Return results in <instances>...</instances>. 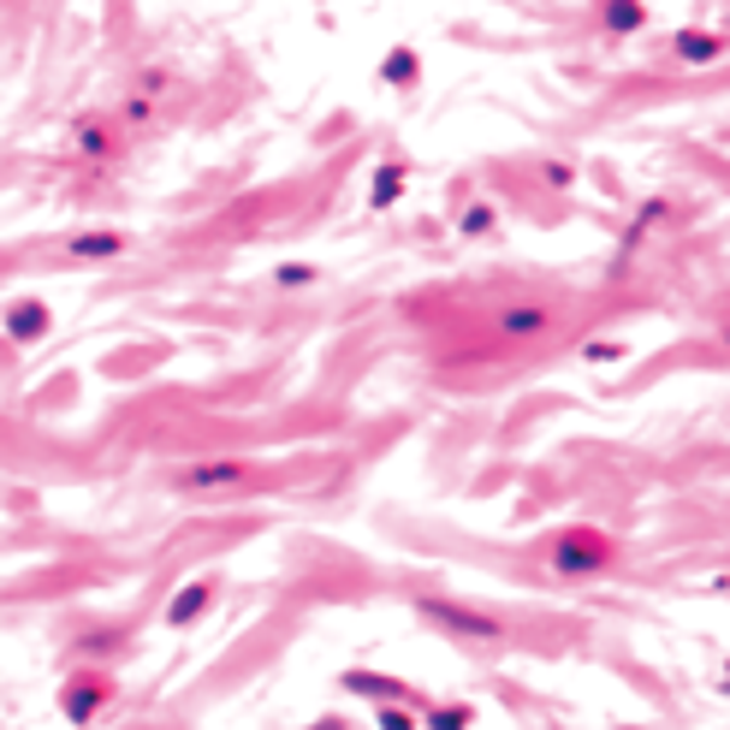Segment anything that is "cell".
Segmentation results:
<instances>
[{"mask_svg": "<svg viewBox=\"0 0 730 730\" xmlns=\"http://www.w3.org/2000/svg\"><path fill=\"white\" fill-rule=\"evenodd\" d=\"M417 618H427L439 636H451V641H505L511 636V624L499 618V612L463 606V600H439V594L417 600Z\"/></svg>", "mask_w": 730, "mask_h": 730, "instance_id": "1", "label": "cell"}, {"mask_svg": "<svg viewBox=\"0 0 730 730\" xmlns=\"http://www.w3.org/2000/svg\"><path fill=\"white\" fill-rule=\"evenodd\" d=\"M618 564V540L606 535V528H559L552 535V571L559 576H594V571H612Z\"/></svg>", "mask_w": 730, "mask_h": 730, "instance_id": "2", "label": "cell"}, {"mask_svg": "<svg viewBox=\"0 0 730 730\" xmlns=\"http://www.w3.org/2000/svg\"><path fill=\"white\" fill-rule=\"evenodd\" d=\"M113 689H119V683H113V671H102V665H84V671H72L66 689H60V713L84 730V725H95V713L113 701Z\"/></svg>", "mask_w": 730, "mask_h": 730, "instance_id": "3", "label": "cell"}, {"mask_svg": "<svg viewBox=\"0 0 730 730\" xmlns=\"http://www.w3.org/2000/svg\"><path fill=\"white\" fill-rule=\"evenodd\" d=\"M244 482H249V463L214 458V463H196V470L172 475V494H184V499H220V494H232V487H244Z\"/></svg>", "mask_w": 730, "mask_h": 730, "instance_id": "4", "label": "cell"}, {"mask_svg": "<svg viewBox=\"0 0 730 730\" xmlns=\"http://www.w3.org/2000/svg\"><path fill=\"white\" fill-rule=\"evenodd\" d=\"M48 326H54V315H48V304H36V297L12 304V315H7V338H12V345H30V338L48 333Z\"/></svg>", "mask_w": 730, "mask_h": 730, "instance_id": "5", "label": "cell"}, {"mask_svg": "<svg viewBox=\"0 0 730 730\" xmlns=\"http://www.w3.org/2000/svg\"><path fill=\"white\" fill-rule=\"evenodd\" d=\"M208 606H214V582L203 576V582H191V588H184V594H172V606H167V624H172V629H184V624H196V618H203Z\"/></svg>", "mask_w": 730, "mask_h": 730, "instance_id": "6", "label": "cell"}, {"mask_svg": "<svg viewBox=\"0 0 730 730\" xmlns=\"http://www.w3.org/2000/svg\"><path fill=\"white\" fill-rule=\"evenodd\" d=\"M547 321H552V315L540 304H511L505 315H499V333H505V338H535V333H547Z\"/></svg>", "mask_w": 730, "mask_h": 730, "instance_id": "7", "label": "cell"}, {"mask_svg": "<svg viewBox=\"0 0 730 730\" xmlns=\"http://www.w3.org/2000/svg\"><path fill=\"white\" fill-rule=\"evenodd\" d=\"M345 689H350V695H374V701H398V695H405V683L374 677V671H345Z\"/></svg>", "mask_w": 730, "mask_h": 730, "instance_id": "8", "label": "cell"}, {"mask_svg": "<svg viewBox=\"0 0 730 730\" xmlns=\"http://www.w3.org/2000/svg\"><path fill=\"white\" fill-rule=\"evenodd\" d=\"M119 249H125L119 232H84V238H72V256H84V261H107V256H119Z\"/></svg>", "mask_w": 730, "mask_h": 730, "instance_id": "9", "label": "cell"}, {"mask_svg": "<svg viewBox=\"0 0 730 730\" xmlns=\"http://www.w3.org/2000/svg\"><path fill=\"white\" fill-rule=\"evenodd\" d=\"M475 725V713L463 707V701H446V707H427V719L422 730H470Z\"/></svg>", "mask_w": 730, "mask_h": 730, "instance_id": "10", "label": "cell"}, {"mask_svg": "<svg viewBox=\"0 0 730 730\" xmlns=\"http://www.w3.org/2000/svg\"><path fill=\"white\" fill-rule=\"evenodd\" d=\"M374 725H381V730H417V713H410V707H398V701H381Z\"/></svg>", "mask_w": 730, "mask_h": 730, "instance_id": "11", "label": "cell"}, {"mask_svg": "<svg viewBox=\"0 0 730 730\" xmlns=\"http://www.w3.org/2000/svg\"><path fill=\"white\" fill-rule=\"evenodd\" d=\"M386 78L410 84V78H417V54H410V48H393V54H386Z\"/></svg>", "mask_w": 730, "mask_h": 730, "instance_id": "12", "label": "cell"}, {"mask_svg": "<svg viewBox=\"0 0 730 730\" xmlns=\"http://www.w3.org/2000/svg\"><path fill=\"white\" fill-rule=\"evenodd\" d=\"M606 18H612V30H636V24H641V7H636V0H612Z\"/></svg>", "mask_w": 730, "mask_h": 730, "instance_id": "13", "label": "cell"}, {"mask_svg": "<svg viewBox=\"0 0 730 730\" xmlns=\"http://www.w3.org/2000/svg\"><path fill=\"white\" fill-rule=\"evenodd\" d=\"M677 54H683V60H707V54H719V42H713V36H695V30H689L683 42H677Z\"/></svg>", "mask_w": 730, "mask_h": 730, "instance_id": "14", "label": "cell"}, {"mask_svg": "<svg viewBox=\"0 0 730 730\" xmlns=\"http://www.w3.org/2000/svg\"><path fill=\"white\" fill-rule=\"evenodd\" d=\"M582 357H588V362H618V357H624V345H618V338H588Z\"/></svg>", "mask_w": 730, "mask_h": 730, "instance_id": "15", "label": "cell"}, {"mask_svg": "<svg viewBox=\"0 0 730 730\" xmlns=\"http://www.w3.org/2000/svg\"><path fill=\"white\" fill-rule=\"evenodd\" d=\"M393 196H398V172L386 167V172H381V184H374V208H386Z\"/></svg>", "mask_w": 730, "mask_h": 730, "instance_id": "16", "label": "cell"}, {"mask_svg": "<svg viewBox=\"0 0 730 730\" xmlns=\"http://www.w3.org/2000/svg\"><path fill=\"white\" fill-rule=\"evenodd\" d=\"M487 226H494V208H470V214H463V232H475V238H482Z\"/></svg>", "mask_w": 730, "mask_h": 730, "instance_id": "17", "label": "cell"}, {"mask_svg": "<svg viewBox=\"0 0 730 730\" xmlns=\"http://www.w3.org/2000/svg\"><path fill=\"white\" fill-rule=\"evenodd\" d=\"M315 268H280V285H309Z\"/></svg>", "mask_w": 730, "mask_h": 730, "instance_id": "18", "label": "cell"}, {"mask_svg": "<svg viewBox=\"0 0 730 730\" xmlns=\"http://www.w3.org/2000/svg\"><path fill=\"white\" fill-rule=\"evenodd\" d=\"M725 695H730V677H725Z\"/></svg>", "mask_w": 730, "mask_h": 730, "instance_id": "19", "label": "cell"}]
</instances>
